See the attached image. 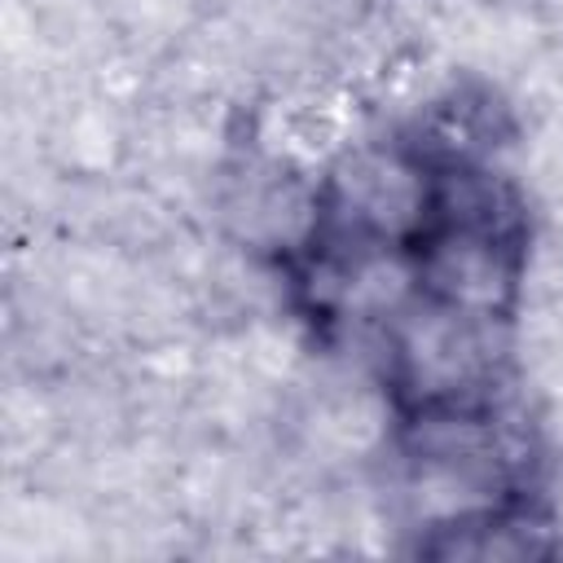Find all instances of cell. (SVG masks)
I'll list each match as a JSON object with an SVG mask.
<instances>
[{
  "mask_svg": "<svg viewBox=\"0 0 563 563\" xmlns=\"http://www.w3.org/2000/svg\"><path fill=\"white\" fill-rule=\"evenodd\" d=\"M427 207V189L400 158L361 154L343 167L334 185V211L356 233H400Z\"/></svg>",
  "mask_w": 563,
  "mask_h": 563,
  "instance_id": "cell-1",
  "label": "cell"
}]
</instances>
